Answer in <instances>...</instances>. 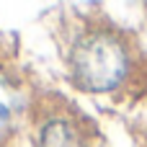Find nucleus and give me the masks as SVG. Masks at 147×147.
Segmentation results:
<instances>
[{"label":"nucleus","instance_id":"f257e3e1","mask_svg":"<svg viewBox=\"0 0 147 147\" xmlns=\"http://www.w3.org/2000/svg\"><path fill=\"white\" fill-rule=\"evenodd\" d=\"M62 67L75 90L88 96H142L147 90V52L137 34L103 16H78L59 47Z\"/></svg>","mask_w":147,"mask_h":147},{"label":"nucleus","instance_id":"f03ea898","mask_svg":"<svg viewBox=\"0 0 147 147\" xmlns=\"http://www.w3.org/2000/svg\"><path fill=\"white\" fill-rule=\"evenodd\" d=\"M28 132L34 147H96V121L67 96L36 90L28 111Z\"/></svg>","mask_w":147,"mask_h":147},{"label":"nucleus","instance_id":"7ed1b4c3","mask_svg":"<svg viewBox=\"0 0 147 147\" xmlns=\"http://www.w3.org/2000/svg\"><path fill=\"white\" fill-rule=\"evenodd\" d=\"M34 93L16 57L0 49V147H16L23 127H28Z\"/></svg>","mask_w":147,"mask_h":147}]
</instances>
